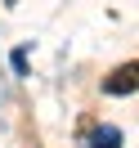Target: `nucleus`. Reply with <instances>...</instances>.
Listing matches in <instances>:
<instances>
[{
    "mask_svg": "<svg viewBox=\"0 0 139 148\" xmlns=\"http://www.w3.org/2000/svg\"><path fill=\"white\" fill-rule=\"evenodd\" d=\"M14 72L27 76V49H14Z\"/></svg>",
    "mask_w": 139,
    "mask_h": 148,
    "instance_id": "nucleus-3",
    "label": "nucleus"
},
{
    "mask_svg": "<svg viewBox=\"0 0 139 148\" xmlns=\"http://www.w3.org/2000/svg\"><path fill=\"white\" fill-rule=\"evenodd\" d=\"M117 144H121V130L117 126H99L94 139H90V148H117Z\"/></svg>",
    "mask_w": 139,
    "mask_h": 148,
    "instance_id": "nucleus-2",
    "label": "nucleus"
},
{
    "mask_svg": "<svg viewBox=\"0 0 139 148\" xmlns=\"http://www.w3.org/2000/svg\"><path fill=\"white\" fill-rule=\"evenodd\" d=\"M103 90L108 94H135L139 90V63H121L117 72L103 76Z\"/></svg>",
    "mask_w": 139,
    "mask_h": 148,
    "instance_id": "nucleus-1",
    "label": "nucleus"
},
{
    "mask_svg": "<svg viewBox=\"0 0 139 148\" xmlns=\"http://www.w3.org/2000/svg\"><path fill=\"white\" fill-rule=\"evenodd\" d=\"M5 5H18V0H5Z\"/></svg>",
    "mask_w": 139,
    "mask_h": 148,
    "instance_id": "nucleus-4",
    "label": "nucleus"
}]
</instances>
